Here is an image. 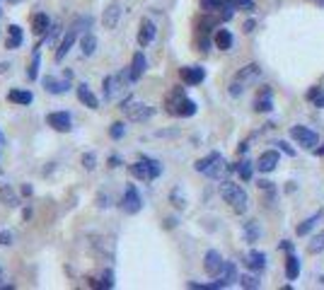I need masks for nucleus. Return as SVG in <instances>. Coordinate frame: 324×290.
Returning <instances> with one entry per match:
<instances>
[{
  "mask_svg": "<svg viewBox=\"0 0 324 290\" xmlns=\"http://www.w3.org/2000/svg\"><path fill=\"white\" fill-rule=\"evenodd\" d=\"M70 72H65L63 80H56V77H51V75H46L44 77V87H46V92H51V94H65L68 90H70Z\"/></svg>",
  "mask_w": 324,
  "mask_h": 290,
  "instance_id": "nucleus-14",
  "label": "nucleus"
},
{
  "mask_svg": "<svg viewBox=\"0 0 324 290\" xmlns=\"http://www.w3.org/2000/svg\"><path fill=\"white\" fill-rule=\"evenodd\" d=\"M242 288H247V290H257L261 288V281L257 278V276H249V273H245V276H240V281H237Z\"/></svg>",
  "mask_w": 324,
  "mask_h": 290,
  "instance_id": "nucleus-34",
  "label": "nucleus"
},
{
  "mask_svg": "<svg viewBox=\"0 0 324 290\" xmlns=\"http://www.w3.org/2000/svg\"><path fill=\"white\" fill-rule=\"evenodd\" d=\"M0 201H2L5 206H10V208H17V206H19V196L15 194V189H12L10 184H5V186L0 189Z\"/></svg>",
  "mask_w": 324,
  "mask_h": 290,
  "instance_id": "nucleus-26",
  "label": "nucleus"
},
{
  "mask_svg": "<svg viewBox=\"0 0 324 290\" xmlns=\"http://www.w3.org/2000/svg\"><path fill=\"white\" fill-rule=\"evenodd\" d=\"M0 244H2V247H10V244H12V232L0 230Z\"/></svg>",
  "mask_w": 324,
  "mask_h": 290,
  "instance_id": "nucleus-41",
  "label": "nucleus"
},
{
  "mask_svg": "<svg viewBox=\"0 0 324 290\" xmlns=\"http://www.w3.org/2000/svg\"><path fill=\"white\" fill-rule=\"evenodd\" d=\"M77 99H80L85 107H90V109H99V99L92 94V90L87 87V82H80V85H77Z\"/></svg>",
  "mask_w": 324,
  "mask_h": 290,
  "instance_id": "nucleus-19",
  "label": "nucleus"
},
{
  "mask_svg": "<svg viewBox=\"0 0 324 290\" xmlns=\"http://www.w3.org/2000/svg\"><path fill=\"white\" fill-rule=\"evenodd\" d=\"M245 264L254 271V273H259L266 269V254L264 252H249L247 256H245Z\"/></svg>",
  "mask_w": 324,
  "mask_h": 290,
  "instance_id": "nucleus-22",
  "label": "nucleus"
},
{
  "mask_svg": "<svg viewBox=\"0 0 324 290\" xmlns=\"http://www.w3.org/2000/svg\"><path fill=\"white\" fill-rule=\"evenodd\" d=\"M7 99H10L12 104H22V107H27V104L34 102V94H32L29 90H10V92H7Z\"/></svg>",
  "mask_w": 324,
  "mask_h": 290,
  "instance_id": "nucleus-23",
  "label": "nucleus"
},
{
  "mask_svg": "<svg viewBox=\"0 0 324 290\" xmlns=\"http://www.w3.org/2000/svg\"><path fill=\"white\" fill-rule=\"evenodd\" d=\"M119 109L126 114V119H129V121H148V119L152 116V107H148V104L138 102L135 97H126V99L121 102V107H119Z\"/></svg>",
  "mask_w": 324,
  "mask_h": 290,
  "instance_id": "nucleus-7",
  "label": "nucleus"
},
{
  "mask_svg": "<svg viewBox=\"0 0 324 290\" xmlns=\"http://www.w3.org/2000/svg\"><path fill=\"white\" fill-rule=\"evenodd\" d=\"M307 252H310V254H320V252H324V232H320V235L312 237V242L307 244Z\"/></svg>",
  "mask_w": 324,
  "mask_h": 290,
  "instance_id": "nucleus-35",
  "label": "nucleus"
},
{
  "mask_svg": "<svg viewBox=\"0 0 324 290\" xmlns=\"http://www.w3.org/2000/svg\"><path fill=\"white\" fill-rule=\"evenodd\" d=\"M232 34L228 32V29H218V34H215V46L220 49V51H230L232 49Z\"/></svg>",
  "mask_w": 324,
  "mask_h": 290,
  "instance_id": "nucleus-28",
  "label": "nucleus"
},
{
  "mask_svg": "<svg viewBox=\"0 0 324 290\" xmlns=\"http://www.w3.org/2000/svg\"><path fill=\"white\" fill-rule=\"evenodd\" d=\"M179 77H182V82H187V85H201L203 77H206V71L198 68V66H187V68L179 71Z\"/></svg>",
  "mask_w": 324,
  "mask_h": 290,
  "instance_id": "nucleus-16",
  "label": "nucleus"
},
{
  "mask_svg": "<svg viewBox=\"0 0 324 290\" xmlns=\"http://www.w3.org/2000/svg\"><path fill=\"white\" fill-rule=\"evenodd\" d=\"M5 71H10V63H0V72H5Z\"/></svg>",
  "mask_w": 324,
  "mask_h": 290,
  "instance_id": "nucleus-48",
  "label": "nucleus"
},
{
  "mask_svg": "<svg viewBox=\"0 0 324 290\" xmlns=\"http://www.w3.org/2000/svg\"><path fill=\"white\" fill-rule=\"evenodd\" d=\"M90 24H92V17H77V19H75V22L68 27V32L63 34V39L58 41V46H56V54H54V61H56V63H61L65 56L70 54V49H73V44H75L77 34H80V32H85Z\"/></svg>",
  "mask_w": 324,
  "mask_h": 290,
  "instance_id": "nucleus-1",
  "label": "nucleus"
},
{
  "mask_svg": "<svg viewBox=\"0 0 324 290\" xmlns=\"http://www.w3.org/2000/svg\"><path fill=\"white\" fill-rule=\"evenodd\" d=\"M126 85H133V77H131V71H124L119 72V75H107L104 80H102V92H104V99L107 102H114L124 90H126Z\"/></svg>",
  "mask_w": 324,
  "mask_h": 290,
  "instance_id": "nucleus-5",
  "label": "nucleus"
},
{
  "mask_svg": "<svg viewBox=\"0 0 324 290\" xmlns=\"http://www.w3.org/2000/svg\"><path fill=\"white\" fill-rule=\"evenodd\" d=\"M46 124L51 126V128H56V131H61V133H68L73 126V121H70V114L68 111H51L49 116H46Z\"/></svg>",
  "mask_w": 324,
  "mask_h": 290,
  "instance_id": "nucleus-12",
  "label": "nucleus"
},
{
  "mask_svg": "<svg viewBox=\"0 0 324 290\" xmlns=\"http://www.w3.org/2000/svg\"><path fill=\"white\" fill-rule=\"evenodd\" d=\"M245 32H254V19H249V22H245Z\"/></svg>",
  "mask_w": 324,
  "mask_h": 290,
  "instance_id": "nucleus-46",
  "label": "nucleus"
},
{
  "mask_svg": "<svg viewBox=\"0 0 324 290\" xmlns=\"http://www.w3.org/2000/svg\"><path fill=\"white\" fill-rule=\"evenodd\" d=\"M41 44H37V49H34V54H32V61H29V66H27V77L29 80H37L39 77V58H41Z\"/></svg>",
  "mask_w": 324,
  "mask_h": 290,
  "instance_id": "nucleus-29",
  "label": "nucleus"
},
{
  "mask_svg": "<svg viewBox=\"0 0 324 290\" xmlns=\"http://www.w3.org/2000/svg\"><path fill=\"white\" fill-rule=\"evenodd\" d=\"M235 172H237L245 181H249L254 169H252V162H249V160H245V162H237V164H235Z\"/></svg>",
  "mask_w": 324,
  "mask_h": 290,
  "instance_id": "nucleus-33",
  "label": "nucleus"
},
{
  "mask_svg": "<svg viewBox=\"0 0 324 290\" xmlns=\"http://www.w3.org/2000/svg\"><path fill=\"white\" fill-rule=\"evenodd\" d=\"M312 2H317V5H320V7H322V5H324V0H312Z\"/></svg>",
  "mask_w": 324,
  "mask_h": 290,
  "instance_id": "nucleus-49",
  "label": "nucleus"
},
{
  "mask_svg": "<svg viewBox=\"0 0 324 290\" xmlns=\"http://www.w3.org/2000/svg\"><path fill=\"white\" fill-rule=\"evenodd\" d=\"M235 10H254V0H225Z\"/></svg>",
  "mask_w": 324,
  "mask_h": 290,
  "instance_id": "nucleus-38",
  "label": "nucleus"
},
{
  "mask_svg": "<svg viewBox=\"0 0 324 290\" xmlns=\"http://www.w3.org/2000/svg\"><path fill=\"white\" fill-rule=\"evenodd\" d=\"M194 167H196V172H201V174H206L210 179H220V177H225V172L235 169V167H228V162L223 160L220 152H210L208 157L198 160Z\"/></svg>",
  "mask_w": 324,
  "mask_h": 290,
  "instance_id": "nucleus-3",
  "label": "nucleus"
},
{
  "mask_svg": "<svg viewBox=\"0 0 324 290\" xmlns=\"http://www.w3.org/2000/svg\"><path fill=\"white\" fill-rule=\"evenodd\" d=\"M0 17H2V12H0Z\"/></svg>",
  "mask_w": 324,
  "mask_h": 290,
  "instance_id": "nucleus-54",
  "label": "nucleus"
},
{
  "mask_svg": "<svg viewBox=\"0 0 324 290\" xmlns=\"http://www.w3.org/2000/svg\"><path fill=\"white\" fill-rule=\"evenodd\" d=\"M315 107H317V109H322V107H324V87L320 90V94L315 97Z\"/></svg>",
  "mask_w": 324,
  "mask_h": 290,
  "instance_id": "nucleus-42",
  "label": "nucleus"
},
{
  "mask_svg": "<svg viewBox=\"0 0 324 290\" xmlns=\"http://www.w3.org/2000/svg\"><path fill=\"white\" fill-rule=\"evenodd\" d=\"M22 194H24V196H32V186L24 184V186H22Z\"/></svg>",
  "mask_w": 324,
  "mask_h": 290,
  "instance_id": "nucleus-47",
  "label": "nucleus"
},
{
  "mask_svg": "<svg viewBox=\"0 0 324 290\" xmlns=\"http://www.w3.org/2000/svg\"><path fill=\"white\" fill-rule=\"evenodd\" d=\"M148 68V61H145V56H143V51H138V54H133V61H131V77H133V82H138L140 77H143V72Z\"/></svg>",
  "mask_w": 324,
  "mask_h": 290,
  "instance_id": "nucleus-20",
  "label": "nucleus"
},
{
  "mask_svg": "<svg viewBox=\"0 0 324 290\" xmlns=\"http://www.w3.org/2000/svg\"><path fill=\"white\" fill-rule=\"evenodd\" d=\"M320 152H322V155H324V145H322V150H320Z\"/></svg>",
  "mask_w": 324,
  "mask_h": 290,
  "instance_id": "nucleus-52",
  "label": "nucleus"
},
{
  "mask_svg": "<svg viewBox=\"0 0 324 290\" xmlns=\"http://www.w3.org/2000/svg\"><path fill=\"white\" fill-rule=\"evenodd\" d=\"M276 145H278L286 155H295V150H293V147H288V143H283V141H281V143H276Z\"/></svg>",
  "mask_w": 324,
  "mask_h": 290,
  "instance_id": "nucleus-43",
  "label": "nucleus"
},
{
  "mask_svg": "<svg viewBox=\"0 0 324 290\" xmlns=\"http://www.w3.org/2000/svg\"><path fill=\"white\" fill-rule=\"evenodd\" d=\"M273 109V99H271V90H261V94L254 102V111H271Z\"/></svg>",
  "mask_w": 324,
  "mask_h": 290,
  "instance_id": "nucleus-27",
  "label": "nucleus"
},
{
  "mask_svg": "<svg viewBox=\"0 0 324 290\" xmlns=\"http://www.w3.org/2000/svg\"><path fill=\"white\" fill-rule=\"evenodd\" d=\"M0 281H2V273H0Z\"/></svg>",
  "mask_w": 324,
  "mask_h": 290,
  "instance_id": "nucleus-53",
  "label": "nucleus"
},
{
  "mask_svg": "<svg viewBox=\"0 0 324 290\" xmlns=\"http://www.w3.org/2000/svg\"><path fill=\"white\" fill-rule=\"evenodd\" d=\"M119 164H121V160H119L116 155H112V157H109V167H119Z\"/></svg>",
  "mask_w": 324,
  "mask_h": 290,
  "instance_id": "nucleus-45",
  "label": "nucleus"
},
{
  "mask_svg": "<svg viewBox=\"0 0 324 290\" xmlns=\"http://www.w3.org/2000/svg\"><path fill=\"white\" fill-rule=\"evenodd\" d=\"M172 203H174V208H187V201L179 196V189L172 191Z\"/></svg>",
  "mask_w": 324,
  "mask_h": 290,
  "instance_id": "nucleus-40",
  "label": "nucleus"
},
{
  "mask_svg": "<svg viewBox=\"0 0 324 290\" xmlns=\"http://www.w3.org/2000/svg\"><path fill=\"white\" fill-rule=\"evenodd\" d=\"M109 136H112L114 141H121V138L126 136V126H124V124H112V128H109Z\"/></svg>",
  "mask_w": 324,
  "mask_h": 290,
  "instance_id": "nucleus-39",
  "label": "nucleus"
},
{
  "mask_svg": "<svg viewBox=\"0 0 324 290\" xmlns=\"http://www.w3.org/2000/svg\"><path fill=\"white\" fill-rule=\"evenodd\" d=\"M0 145H5V136L2 133H0Z\"/></svg>",
  "mask_w": 324,
  "mask_h": 290,
  "instance_id": "nucleus-50",
  "label": "nucleus"
},
{
  "mask_svg": "<svg viewBox=\"0 0 324 290\" xmlns=\"http://www.w3.org/2000/svg\"><path fill=\"white\" fill-rule=\"evenodd\" d=\"M95 51H97V36L90 34V32L82 34V39H80V54L87 58V56H92Z\"/></svg>",
  "mask_w": 324,
  "mask_h": 290,
  "instance_id": "nucleus-24",
  "label": "nucleus"
},
{
  "mask_svg": "<svg viewBox=\"0 0 324 290\" xmlns=\"http://www.w3.org/2000/svg\"><path fill=\"white\" fill-rule=\"evenodd\" d=\"M7 2H12V5H17V2H22V0H7Z\"/></svg>",
  "mask_w": 324,
  "mask_h": 290,
  "instance_id": "nucleus-51",
  "label": "nucleus"
},
{
  "mask_svg": "<svg viewBox=\"0 0 324 290\" xmlns=\"http://www.w3.org/2000/svg\"><path fill=\"white\" fill-rule=\"evenodd\" d=\"M220 196L225 199V203H230V208L235 213H245L249 208V199L245 194V189L240 184H232V181H223L220 184Z\"/></svg>",
  "mask_w": 324,
  "mask_h": 290,
  "instance_id": "nucleus-2",
  "label": "nucleus"
},
{
  "mask_svg": "<svg viewBox=\"0 0 324 290\" xmlns=\"http://www.w3.org/2000/svg\"><path fill=\"white\" fill-rule=\"evenodd\" d=\"M174 116H194L196 114V102H191V99H182L177 107H174V111H172Z\"/></svg>",
  "mask_w": 324,
  "mask_h": 290,
  "instance_id": "nucleus-30",
  "label": "nucleus"
},
{
  "mask_svg": "<svg viewBox=\"0 0 324 290\" xmlns=\"http://www.w3.org/2000/svg\"><path fill=\"white\" fill-rule=\"evenodd\" d=\"M290 136L303 145V147H315L317 141H320V138H317V133H315V131H310V128H305V126H293V128H290Z\"/></svg>",
  "mask_w": 324,
  "mask_h": 290,
  "instance_id": "nucleus-11",
  "label": "nucleus"
},
{
  "mask_svg": "<svg viewBox=\"0 0 324 290\" xmlns=\"http://www.w3.org/2000/svg\"><path fill=\"white\" fill-rule=\"evenodd\" d=\"M261 230L259 225H257V220H249V222H245V239L249 242V244H254L257 239H259Z\"/></svg>",
  "mask_w": 324,
  "mask_h": 290,
  "instance_id": "nucleus-31",
  "label": "nucleus"
},
{
  "mask_svg": "<svg viewBox=\"0 0 324 290\" xmlns=\"http://www.w3.org/2000/svg\"><path fill=\"white\" fill-rule=\"evenodd\" d=\"M49 29H51V19H49V15H46V12H37V15L32 17V32H34L37 36H46Z\"/></svg>",
  "mask_w": 324,
  "mask_h": 290,
  "instance_id": "nucleus-18",
  "label": "nucleus"
},
{
  "mask_svg": "<svg viewBox=\"0 0 324 290\" xmlns=\"http://www.w3.org/2000/svg\"><path fill=\"white\" fill-rule=\"evenodd\" d=\"M95 288H114V271L107 269L104 276H102V283H92Z\"/></svg>",
  "mask_w": 324,
  "mask_h": 290,
  "instance_id": "nucleus-36",
  "label": "nucleus"
},
{
  "mask_svg": "<svg viewBox=\"0 0 324 290\" xmlns=\"http://www.w3.org/2000/svg\"><path fill=\"white\" fill-rule=\"evenodd\" d=\"M129 172L140 181H152V179H157L162 174V164L157 160H152V157H140L133 164H129Z\"/></svg>",
  "mask_w": 324,
  "mask_h": 290,
  "instance_id": "nucleus-4",
  "label": "nucleus"
},
{
  "mask_svg": "<svg viewBox=\"0 0 324 290\" xmlns=\"http://www.w3.org/2000/svg\"><path fill=\"white\" fill-rule=\"evenodd\" d=\"M121 5L119 2H109L107 7H104V15H102V24H104V29H116V24H119V19H121Z\"/></svg>",
  "mask_w": 324,
  "mask_h": 290,
  "instance_id": "nucleus-13",
  "label": "nucleus"
},
{
  "mask_svg": "<svg viewBox=\"0 0 324 290\" xmlns=\"http://www.w3.org/2000/svg\"><path fill=\"white\" fill-rule=\"evenodd\" d=\"M80 162H82V167H85L87 172H92V169L97 167V155H95V152H85Z\"/></svg>",
  "mask_w": 324,
  "mask_h": 290,
  "instance_id": "nucleus-37",
  "label": "nucleus"
},
{
  "mask_svg": "<svg viewBox=\"0 0 324 290\" xmlns=\"http://www.w3.org/2000/svg\"><path fill=\"white\" fill-rule=\"evenodd\" d=\"M278 249H283V252H293V244H290L288 239H283V242L278 244Z\"/></svg>",
  "mask_w": 324,
  "mask_h": 290,
  "instance_id": "nucleus-44",
  "label": "nucleus"
},
{
  "mask_svg": "<svg viewBox=\"0 0 324 290\" xmlns=\"http://www.w3.org/2000/svg\"><path fill=\"white\" fill-rule=\"evenodd\" d=\"M276 164H278V152H276V150H266V152H261L259 160H257V169H259L261 174L273 172Z\"/></svg>",
  "mask_w": 324,
  "mask_h": 290,
  "instance_id": "nucleus-15",
  "label": "nucleus"
},
{
  "mask_svg": "<svg viewBox=\"0 0 324 290\" xmlns=\"http://www.w3.org/2000/svg\"><path fill=\"white\" fill-rule=\"evenodd\" d=\"M140 208H143V199H140L138 189L133 184H129L126 191H124V199H121V211L129 213V216H135V213H140Z\"/></svg>",
  "mask_w": 324,
  "mask_h": 290,
  "instance_id": "nucleus-8",
  "label": "nucleus"
},
{
  "mask_svg": "<svg viewBox=\"0 0 324 290\" xmlns=\"http://www.w3.org/2000/svg\"><path fill=\"white\" fill-rule=\"evenodd\" d=\"M235 281H240V278H237V269H235L232 261H225V266H223L220 273H218V283H220V288H228V286H232Z\"/></svg>",
  "mask_w": 324,
  "mask_h": 290,
  "instance_id": "nucleus-17",
  "label": "nucleus"
},
{
  "mask_svg": "<svg viewBox=\"0 0 324 290\" xmlns=\"http://www.w3.org/2000/svg\"><path fill=\"white\" fill-rule=\"evenodd\" d=\"M155 34H157L155 22H152V19H148V17H143V19H140V29H138V46H140V49H145L148 44H152Z\"/></svg>",
  "mask_w": 324,
  "mask_h": 290,
  "instance_id": "nucleus-10",
  "label": "nucleus"
},
{
  "mask_svg": "<svg viewBox=\"0 0 324 290\" xmlns=\"http://www.w3.org/2000/svg\"><path fill=\"white\" fill-rule=\"evenodd\" d=\"M300 276V261L293 252H288V259H286V278L288 281H295Z\"/></svg>",
  "mask_w": 324,
  "mask_h": 290,
  "instance_id": "nucleus-25",
  "label": "nucleus"
},
{
  "mask_svg": "<svg viewBox=\"0 0 324 290\" xmlns=\"http://www.w3.org/2000/svg\"><path fill=\"white\" fill-rule=\"evenodd\" d=\"M22 39H24L22 27L19 24H10L7 27V39H5V49H19L22 46Z\"/></svg>",
  "mask_w": 324,
  "mask_h": 290,
  "instance_id": "nucleus-21",
  "label": "nucleus"
},
{
  "mask_svg": "<svg viewBox=\"0 0 324 290\" xmlns=\"http://www.w3.org/2000/svg\"><path fill=\"white\" fill-rule=\"evenodd\" d=\"M223 266H225V259L220 256V252H215V249L206 252V256H203V269H206V273H208V276L218 278V273H220V269H223Z\"/></svg>",
  "mask_w": 324,
  "mask_h": 290,
  "instance_id": "nucleus-9",
  "label": "nucleus"
},
{
  "mask_svg": "<svg viewBox=\"0 0 324 290\" xmlns=\"http://www.w3.org/2000/svg\"><path fill=\"white\" fill-rule=\"evenodd\" d=\"M320 220H322V213H317V216L307 218V220H303V222L298 225V230H295V232H298L300 237H305V235H307V232H310V230H312V227H315V225H317Z\"/></svg>",
  "mask_w": 324,
  "mask_h": 290,
  "instance_id": "nucleus-32",
  "label": "nucleus"
},
{
  "mask_svg": "<svg viewBox=\"0 0 324 290\" xmlns=\"http://www.w3.org/2000/svg\"><path fill=\"white\" fill-rule=\"evenodd\" d=\"M261 75V68L257 63H249V66H245V68H240V72L235 75V80H232V85H230V94L232 97H240L252 82H257Z\"/></svg>",
  "mask_w": 324,
  "mask_h": 290,
  "instance_id": "nucleus-6",
  "label": "nucleus"
}]
</instances>
